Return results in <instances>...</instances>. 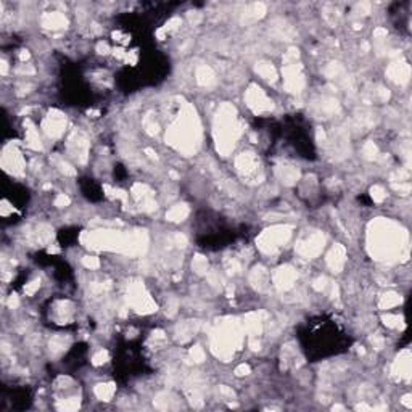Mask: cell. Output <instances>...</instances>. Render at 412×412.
<instances>
[{
	"label": "cell",
	"instance_id": "6da1fadb",
	"mask_svg": "<svg viewBox=\"0 0 412 412\" xmlns=\"http://www.w3.org/2000/svg\"><path fill=\"white\" fill-rule=\"evenodd\" d=\"M375 250L382 253V256L390 255L392 251H398L401 248V239L398 230H392L390 225L375 232Z\"/></svg>",
	"mask_w": 412,
	"mask_h": 412
},
{
	"label": "cell",
	"instance_id": "7a4b0ae2",
	"mask_svg": "<svg viewBox=\"0 0 412 412\" xmlns=\"http://www.w3.org/2000/svg\"><path fill=\"white\" fill-rule=\"evenodd\" d=\"M288 237H290V229H287V227H274V229L267 230L266 234L261 235L260 243L262 250L274 251L279 246H282L288 240Z\"/></svg>",
	"mask_w": 412,
	"mask_h": 412
},
{
	"label": "cell",
	"instance_id": "3957f363",
	"mask_svg": "<svg viewBox=\"0 0 412 412\" xmlns=\"http://www.w3.org/2000/svg\"><path fill=\"white\" fill-rule=\"evenodd\" d=\"M322 246H324V237H320L318 234H311L306 240L300 242L298 250L304 256H314L322 250Z\"/></svg>",
	"mask_w": 412,
	"mask_h": 412
},
{
	"label": "cell",
	"instance_id": "277c9868",
	"mask_svg": "<svg viewBox=\"0 0 412 412\" xmlns=\"http://www.w3.org/2000/svg\"><path fill=\"white\" fill-rule=\"evenodd\" d=\"M269 103H272V102H269L266 94H264L261 89H251V92L248 94V105H250L253 110H256V112H262V110L271 108Z\"/></svg>",
	"mask_w": 412,
	"mask_h": 412
},
{
	"label": "cell",
	"instance_id": "5b68a950",
	"mask_svg": "<svg viewBox=\"0 0 412 412\" xmlns=\"http://www.w3.org/2000/svg\"><path fill=\"white\" fill-rule=\"evenodd\" d=\"M295 281V272H293V269H281V272L277 274V277H276V282L279 287H282V288H290L292 287V282Z\"/></svg>",
	"mask_w": 412,
	"mask_h": 412
},
{
	"label": "cell",
	"instance_id": "8992f818",
	"mask_svg": "<svg viewBox=\"0 0 412 412\" xmlns=\"http://www.w3.org/2000/svg\"><path fill=\"white\" fill-rule=\"evenodd\" d=\"M42 23L47 28H61L63 23H66V21L60 13H47L44 19H42Z\"/></svg>",
	"mask_w": 412,
	"mask_h": 412
},
{
	"label": "cell",
	"instance_id": "52a82bcc",
	"mask_svg": "<svg viewBox=\"0 0 412 412\" xmlns=\"http://www.w3.org/2000/svg\"><path fill=\"white\" fill-rule=\"evenodd\" d=\"M343 262H345V260H343V250H341V248H334V251L330 253L329 264L338 271V269H341Z\"/></svg>",
	"mask_w": 412,
	"mask_h": 412
},
{
	"label": "cell",
	"instance_id": "ba28073f",
	"mask_svg": "<svg viewBox=\"0 0 412 412\" xmlns=\"http://www.w3.org/2000/svg\"><path fill=\"white\" fill-rule=\"evenodd\" d=\"M187 208L184 205H179V206H174V208L169 211V214H168V218L171 219V221H182V218H186L187 216Z\"/></svg>",
	"mask_w": 412,
	"mask_h": 412
},
{
	"label": "cell",
	"instance_id": "9c48e42d",
	"mask_svg": "<svg viewBox=\"0 0 412 412\" xmlns=\"http://www.w3.org/2000/svg\"><path fill=\"white\" fill-rule=\"evenodd\" d=\"M95 392H97L98 398L108 401L113 396V393H114V387H113V385H98Z\"/></svg>",
	"mask_w": 412,
	"mask_h": 412
}]
</instances>
